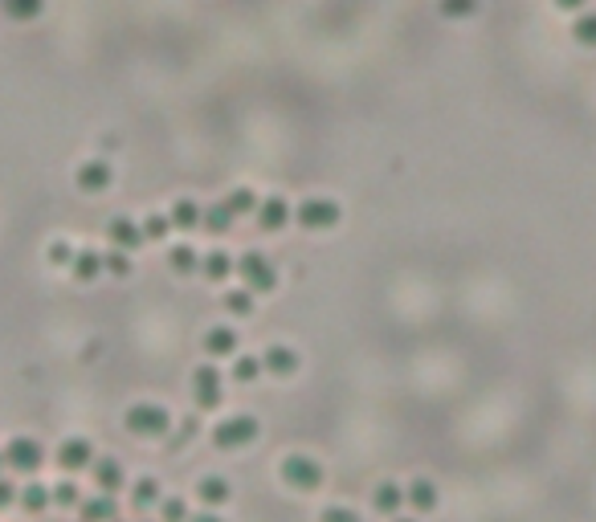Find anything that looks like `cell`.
<instances>
[{
	"instance_id": "cell-14",
	"label": "cell",
	"mask_w": 596,
	"mask_h": 522,
	"mask_svg": "<svg viewBox=\"0 0 596 522\" xmlns=\"http://www.w3.org/2000/svg\"><path fill=\"white\" fill-rule=\"evenodd\" d=\"M107 241H111V249L135 253V249L143 245V229H139V221H131V217H111V221H107Z\"/></svg>"
},
{
	"instance_id": "cell-24",
	"label": "cell",
	"mask_w": 596,
	"mask_h": 522,
	"mask_svg": "<svg viewBox=\"0 0 596 522\" xmlns=\"http://www.w3.org/2000/svg\"><path fill=\"white\" fill-rule=\"evenodd\" d=\"M70 274L78 278V282H94V278L102 274V253H98V249H78V253H74Z\"/></svg>"
},
{
	"instance_id": "cell-38",
	"label": "cell",
	"mask_w": 596,
	"mask_h": 522,
	"mask_svg": "<svg viewBox=\"0 0 596 522\" xmlns=\"http://www.w3.org/2000/svg\"><path fill=\"white\" fill-rule=\"evenodd\" d=\"M17 482L9 478V473H0V510H9V506H17Z\"/></svg>"
},
{
	"instance_id": "cell-26",
	"label": "cell",
	"mask_w": 596,
	"mask_h": 522,
	"mask_svg": "<svg viewBox=\"0 0 596 522\" xmlns=\"http://www.w3.org/2000/svg\"><path fill=\"white\" fill-rule=\"evenodd\" d=\"M168 266H172V274H200V253L192 245H172Z\"/></svg>"
},
{
	"instance_id": "cell-15",
	"label": "cell",
	"mask_w": 596,
	"mask_h": 522,
	"mask_svg": "<svg viewBox=\"0 0 596 522\" xmlns=\"http://www.w3.org/2000/svg\"><path fill=\"white\" fill-rule=\"evenodd\" d=\"M200 343H205L209 359H233L237 347H241V339H237V331H233V327H209Z\"/></svg>"
},
{
	"instance_id": "cell-10",
	"label": "cell",
	"mask_w": 596,
	"mask_h": 522,
	"mask_svg": "<svg viewBox=\"0 0 596 522\" xmlns=\"http://www.w3.org/2000/svg\"><path fill=\"white\" fill-rule=\"evenodd\" d=\"M94 457L98 453H94V445H90L86 437H66V441L58 445V453H54L58 469H66V473H82V469H90Z\"/></svg>"
},
{
	"instance_id": "cell-29",
	"label": "cell",
	"mask_w": 596,
	"mask_h": 522,
	"mask_svg": "<svg viewBox=\"0 0 596 522\" xmlns=\"http://www.w3.org/2000/svg\"><path fill=\"white\" fill-rule=\"evenodd\" d=\"M258 376H262V359H258V355H233V367H229L233 384H254Z\"/></svg>"
},
{
	"instance_id": "cell-6",
	"label": "cell",
	"mask_w": 596,
	"mask_h": 522,
	"mask_svg": "<svg viewBox=\"0 0 596 522\" xmlns=\"http://www.w3.org/2000/svg\"><path fill=\"white\" fill-rule=\"evenodd\" d=\"M0 453H4V469H13V473H25V478H33L37 469L45 465V445L37 441V437H9V445H0Z\"/></svg>"
},
{
	"instance_id": "cell-2",
	"label": "cell",
	"mask_w": 596,
	"mask_h": 522,
	"mask_svg": "<svg viewBox=\"0 0 596 522\" xmlns=\"http://www.w3.org/2000/svg\"><path fill=\"white\" fill-rule=\"evenodd\" d=\"M278 478H282L286 490H294V494H315V490H323V465L319 457H311V453H286L282 465H278Z\"/></svg>"
},
{
	"instance_id": "cell-16",
	"label": "cell",
	"mask_w": 596,
	"mask_h": 522,
	"mask_svg": "<svg viewBox=\"0 0 596 522\" xmlns=\"http://www.w3.org/2000/svg\"><path fill=\"white\" fill-rule=\"evenodd\" d=\"M372 510L384 514V518H396L405 510V486L401 482H380L372 490Z\"/></svg>"
},
{
	"instance_id": "cell-40",
	"label": "cell",
	"mask_w": 596,
	"mask_h": 522,
	"mask_svg": "<svg viewBox=\"0 0 596 522\" xmlns=\"http://www.w3.org/2000/svg\"><path fill=\"white\" fill-rule=\"evenodd\" d=\"M552 4H556V9H560V13H572V17L588 9V0H552Z\"/></svg>"
},
{
	"instance_id": "cell-22",
	"label": "cell",
	"mask_w": 596,
	"mask_h": 522,
	"mask_svg": "<svg viewBox=\"0 0 596 522\" xmlns=\"http://www.w3.org/2000/svg\"><path fill=\"white\" fill-rule=\"evenodd\" d=\"M233 221H237V217H233L221 200H217V204H209V208H200V233H213V237H225V233L233 229Z\"/></svg>"
},
{
	"instance_id": "cell-4",
	"label": "cell",
	"mask_w": 596,
	"mask_h": 522,
	"mask_svg": "<svg viewBox=\"0 0 596 522\" xmlns=\"http://www.w3.org/2000/svg\"><path fill=\"white\" fill-rule=\"evenodd\" d=\"M339 221H343V208H339V200H331V196H307V200L294 208V225L307 233H331Z\"/></svg>"
},
{
	"instance_id": "cell-19",
	"label": "cell",
	"mask_w": 596,
	"mask_h": 522,
	"mask_svg": "<svg viewBox=\"0 0 596 522\" xmlns=\"http://www.w3.org/2000/svg\"><path fill=\"white\" fill-rule=\"evenodd\" d=\"M196 498L205 502V510H217V506H225L233 498V490H229V482L225 478H217V473H205V478L196 482Z\"/></svg>"
},
{
	"instance_id": "cell-1",
	"label": "cell",
	"mask_w": 596,
	"mask_h": 522,
	"mask_svg": "<svg viewBox=\"0 0 596 522\" xmlns=\"http://www.w3.org/2000/svg\"><path fill=\"white\" fill-rule=\"evenodd\" d=\"M123 425L131 437H147V441H160V437L172 433V412L164 404H156V400H139V404H131L123 412Z\"/></svg>"
},
{
	"instance_id": "cell-17",
	"label": "cell",
	"mask_w": 596,
	"mask_h": 522,
	"mask_svg": "<svg viewBox=\"0 0 596 522\" xmlns=\"http://www.w3.org/2000/svg\"><path fill=\"white\" fill-rule=\"evenodd\" d=\"M78 518L82 522H115L119 518V506L111 494H94V498H82L78 502Z\"/></svg>"
},
{
	"instance_id": "cell-43",
	"label": "cell",
	"mask_w": 596,
	"mask_h": 522,
	"mask_svg": "<svg viewBox=\"0 0 596 522\" xmlns=\"http://www.w3.org/2000/svg\"><path fill=\"white\" fill-rule=\"evenodd\" d=\"M0 473H4V453H0Z\"/></svg>"
},
{
	"instance_id": "cell-36",
	"label": "cell",
	"mask_w": 596,
	"mask_h": 522,
	"mask_svg": "<svg viewBox=\"0 0 596 522\" xmlns=\"http://www.w3.org/2000/svg\"><path fill=\"white\" fill-rule=\"evenodd\" d=\"M160 522H188L192 518V510H188V502L184 498H160Z\"/></svg>"
},
{
	"instance_id": "cell-41",
	"label": "cell",
	"mask_w": 596,
	"mask_h": 522,
	"mask_svg": "<svg viewBox=\"0 0 596 522\" xmlns=\"http://www.w3.org/2000/svg\"><path fill=\"white\" fill-rule=\"evenodd\" d=\"M188 522H225V518H221V514H217V510H200V514H192V518H188Z\"/></svg>"
},
{
	"instance_id": "cell-11",
	"label": "cell",
	"mask_w": 596,
	"mask_h": 522,
	"mask_svg": "<svg viewBox=\"0 0 596 522\" xmlns=\"http://www.w3.org/2000/svg\"><path fill=\"white\" fill-rule=\"evenodd\" d=\"M90 478H94L98 494L115 498L119 490H127V469L119 465V457H94V461H90Z\"/></svg>"
},
{
	"instance_id": "cell-45",
	"label": "cell",
	"mask_w": 596,
	"mask_h": 522,
	"mask_svg": "<svg viewBox=\"0 0 596 522\" xmlns=\"http://www.w3.org/2000/svg\"><path fill=\"white\" fill-rule=\"evenodd\" d=\"M115 522H119V518H115Z\"/></svg>"
},
{
	"instance_id": "cell-39",
	"label": "cell",
	"mask_w": 596,
	"mask_h": 522,
	"mask_svg": "<svg viewBox=\"0 0 596 522\" xmlns=\"http://www.w3.org/2000/svg\"><path fill=\"white\" fill-rule=\"evenodd\" d=\"M196 433H200V420H196V416H184V420H180V433L172 437V445H188Z\"/></svg>"
},
{
	"instance_id": "cell-21",
	"label": "cell",
	"mask_w": 596,
	"mask_h": 522,
	"mask_svg": "<svg viewBox=\"0 0 596 522\" xmlns=\"http://www.w3.org/2000/svg\"><path fill=\"white\" fill-rule=\"evenodd\" d=\"M168 221H172L176 233H196L200 229V204L188 200V196H180V200L168 208Z\"/></svg>"
},
{
	"instance_id": "cell-8",
	"label": "cell",
	"mask_w": 596,
	"mask_h": 522,
	"mask_svg": "<svg viewBox=\"0 0 596 522\" xmlns=\"http://www.w3.org/2000/svg\"><path fill=\"white\" fill-rule=\"evenodd\" d=\"M254 221H258L262 233H282V229H290V221H294V204L278 192L262 196L258 208H254Z\"/></svg>"
},
{
	"instance_id": "cell-9",
	"label": "cell",
	"mask_w": 596,
	"mask_h": 522,
	"mask_svg": "<svg viewBox=\"0 0 596 522\" xmlns=\"http://www.w3.org/2000/svg\"><path fill=\"white\" fill-rule=\"evenodd\" d=\"M115 184V168H111L107 160H82L78 168H74V188L86 196H98V192H107V188Z\"/></svg>"
},
{
	"instance_id": "cell-3",
	"label": "cell",
	"mask_w": 596,
	"mask_h": 522,
	"mask_svg": "<svg viewBox=\"0 0 596 522\" xmlns=\"http://www.w3.org/2000/svg\"><path fill=\"white\" fill-rule=\"evenodd\" d=\"M258 433H262L258 416H250V412L225 416V420H217V425H213V445L221 453H237V449H250V445L258 441Z\"/></svg>"
},
{
	"instance_id": "cell-32",
	"label": "cell",
	"mask_w": 596,
	"mask_h": 522,
	"mask_svg": "<svg viewBox=\"0 0 596 522\" xmlns=\"http://www.w3.org/2000/svg\"><path fill=\"white\" fill-rule=\"evenodd\" d=\"M0 9H4V17H13V21H33V17H41L45 0H0Z\"/></svg>"
},
{
	"instance_id": "cell-35",
	"label": "cell",
	"mask_w": 596,
	"mask_h": 522,
	"mask_svg": "<svg viewBox=\"0 0 596 522\" xmlns=\"http://www.w3.org/2000/svg\"><path fill=\"white\" fill-rule=\"evenodd\" d=\"M135 270L131 253H123V249H107L102 253V274H115V278H127Z\"/></svg>"
},
{
	"instance_id": "cell-18",
	"label": "cell",
	"mask_w": 596,
	"mask_h": 522,
	"mask_svg": "<svg viewBox=\"0 0 596 522\" xmlns=\"http://www.w3.org/2000/svg\"><path fill=\"white\" fill-rule=\"evenodd\" d=\"M200 274H205L209 282H229V278L237 274V261H233L225 249H209V253L200 257Z\"/></svg>"
},
{
	"instance_id": "cell-34",
	"label": "cell",
	"mask_w": 596,
	"mask_h": 522,
	"mask_svg": "<svg viewBox=\"0 0 596 522\" xmlns=\"http://www.w3.org/2000/svg\"><path fill=\"white\" fill-rule=\"evenodd\" d=\"M437 13L445 21H466L478 13V0H437Z\"/></svg>"
},
{
	"instance_id": "cell-7",
	"label": "cell",
	"mask_w": 596,
	"mask_h": 522,
	"mask_svg": "<svg viewBox=\"0 0 596 522\" xmlns=\"http://www.w3.org/2000/svg\"><path fill=\"white\" fill-rule=\"evenodd\" d=\"M192 404L196 412H217L225 404V376L213 363H200L192 372Z\"/></svg>"
},
{
	"instance_id": "cell-28",
	"label": "cell",
	"mask_w": 596,
	"mask_h": 522,
	"mask_svg": "<svg viewBox=\"0 0 596 522\" xmlns=\"http://www.w3.org/2000/svg\"><path fill=\"white\" fill-rule=\"evenodd\" d=\"M572 41L584 45V49H596V9L576 13V21H572Z\"/></svg>"
},
{
	"instance_id": "cell-5",
	"label": "cell",
	"mask_w": 596,
	"mask_h": 522,
	"mask_svg": "<svg viewBox=\"0 0 596 522\" xmlns=\"http://www.w3.org/2000/svg\"><path fill=\"white\" fill-rule=\"evenodd\" d=\"M237 274H241V286L250 294H274L278 290V270L266 253L250 249V253L237 257Z\"/></svg>"
},
{
	"instance_id": "cell-25",
	"label": "cell",
	"mask_w": 596,
	"mask_h": 522,
	"mask_svg": "<svg viewBox=\"0 0 596 522\" xmlns=\"http://www.w3.org/2000/svg\"><path fill=\"white\" fill-rule=\"evenodd\" d=\"M160 482L156 478H135V486H131V506L135 510H152V506H160Z\"/></svg>"
},
{
	"instance_id": "cell-44",
	"label": "cell",
	"mask_w": 596,
	"mask_h": 522,
	"mask_svg": "<svg viewBox=\"0 0 596 522\" xmlns=\"http://www.w3.org/2000/svg\"><path fill=\"white\" fill-rule=\"evenodd\" d=\"M156 522H160V518H156Z\"/></svg>"
},
{
	"instance_id": "cell-31",
	"label": "cell",
	"mask_w": 596,
	"mask_h": 522,
	"mask_svg": "<svg viewBox=\"0 0 596 522\" xmlns=\"http://www.w3.org/2000/svg\"><path fill=\"white\" fill-rule=\"evenodd\" d=\"M49 502H54V506H62V510H78V502H82L78 482L62 478V482H58V486H49Z\"/></svg>"
},
{
	"instance_id": "cell-23",
	"label": "cell",
	"mask_w": 596,
	"mask_h": 522,
	"mask_svg": "<svg viewBox=\"0 0 596 522\" xmlns=\"http://www.w3.org/2000/svg\"><path fill=\"white\" fill-rule=\"evenodd\" d=\"M258 200L262 196L254 192V188H245V184H237V188H229V192H225V208H229L233 217H254V208H258Z\"/></svg>"
},
{
	"instance_id": "cell-13",
	"label": "cell",
	"mask_w": 596,
	"mask_h": 522,
	"mask_svg": "<svg viewBox=\"0 0 596 522\" xmlns=\"http://www.w3.org/2000/svg\"><path fill=\"white\" fill-rule=\"evenodd\" d=\"M405 506H413V514H433L437 506H441L437 482H429V478H413V482H405Z\"/></svg>"
},
{
	"instance_id": "cell-33",
	"label": "cell",
	"mask_w": 596,
	"mask_h": 522,
	"mask_svg": "<svg viewBox=\"0 0 596 522\" xmlns=\"http://www.w3.org/2000/svg\"><path fill=\"white\" fill-rule=\"evenodd\" d=\"M139 229H143V241H168V237H172V221H168V213L143 217Z\"/></svg>"
},
{
	"instance_id": "cell-20",
	"label": "cell",
	"mask_w": 596,
	"mask_h": 522,
	"mask_svg": "<svg viewBox=\"0 0 596 522\" xmlns=\"http://www.w3.org/2000/svg\"><path fill=\"white\" fill-rule=\"evenodd\" d=\"M17 506L25 514H33V518H37V514H45L49 506H54V502H49V486H45V482H25V486L17 490Z\"/></svg>"
},
{
	"instance_id": "cell-27",
	"label": "cell",
	"mask_w": 596,
	"mask_h": 522,
	"mask_svg": "<svg viewBox=\"0 0 596 522\" xmlns=\"http://www.w3.org/2000/svg\"><path fill=\"white\" fill-rule=\"evenodd\" d=\"M74 253H78V245H74L70 237H54L49 245H45V261L54 270H70L74 266Z\"/></svg>"
},
{
	"instance_id": "cell-37",
	"label": "cell",
	"mask_w": 596,
	"mask_h": 522,
	"mask_svg": "<svg viewBox=\"0 0 596 522\" xmlns=\"http://www.w3.org/2000/svg\"><path fill=\"white\" fill-rule=\"evenodd\" d=\"M319 522H360V514L351 510V506H327V510L319 514Z\"/></svg>"
},
{
	"instance_id": "cell-30",
	"label": "cell",
	"mask_w": 596,
	"mask_h": 522,
	"mask_svg": "<svg viewBox=\"0 0 596 522\" xmlns=\"http://www.w3.org/2000/svg\"><path fill=\"white\" fill-rule=\"evenodd\" d=\"M221 302H225V310H229V314H237V319H250L254 306H258V294H250L245 286H241V290H229V294H225Z\"/></svg>"
},
{
	"instance_id": "cell-12",
	"label": "cell",
	"mask_w": 596,
	"mask_h": 522,
	"mask_svg": "<svg viewBox=\"0 0 596 522\" xmlns=\"http://www.w3.org/2000/svg\"><path fill=\"white\" fill-rule=\"evenodd\" d=\"M258 359H262V372L278 376V380H286V376L298 372V351H294L290 343H270L266 351L258 355Z\"/></svg>"
},
{
	"instance_id": "cell-42",
	"label": "cell",
	"mask_w": 596,
	"mask_h": 522,
	"mask_svg": "<svg viewBox=\"0 0 596 522\" xmlns=\"http://www.w3.org/2000/svg\"><path fill=\"white\" fill-rule=\"evenodd\" d=\"M392 522H417V518H401V514H396V518H392Z\"/></svg>"
}]
</instances>
